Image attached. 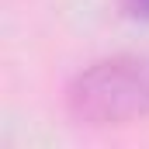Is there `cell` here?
<instances>
[{"label": "cell", "instance_id": "obj_1", "mask_svg": "<svg viewBox=\"0 0 149 149\" xmlns=\"http://www.w3.org/2000/svg\"><path fill=\"white\" fill-rule=\"evenodd\" d=\"M66 108L80 125H128L149 114V56L101 59L66 90Z\"/></svg>", "mask_w": 149, "mask_h": 149}, {"label": "cell", "instance_id": "obj_2", "mask_svg": "<svg viewBox=\"0 0 149 149\" xmlns=\"http://www.w3.org/2000/svg\"><path fill=\"white\" fill-rule=\"evenodd\" d=\"M125 7H128V14H132V17L149 21V0H125Z\"/></svg>", "mask_w": 149, "mask_h": 149}]
</instances>
